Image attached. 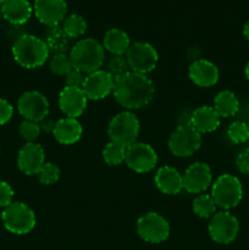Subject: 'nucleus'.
<instances>
[{
    "label": "nucleus",
    "mask_w": 249,
    "mask_h": 250,
    "mask_svg": "<svg viewBox=\"0 0 249 250\" xmlns=\"http://www.w3.org/2000/svg\"><path fill=\"white\" fill-rule=\"evenodd\" d=\"M19 132L21 138L24 139L27 143H34V141L38 138L42 131L38 122L27 121V120H24V121L20 125Z\"/></svg>",
    "instance_id": "nucleus-33"
},
{
    "label": "nucleus",
    "mask_w": 249,
    "mask_h": 250,
    "mask_svg": "<svg viewBox=\"0 0 249 250\" xmlns=\"http://www.w3.org/2000/svg\"><path fill=\"white\" fill-rule=\"evenodd\" d=\"M82 125L77 119H71V117H63L56 121L53 131V136L56 142L63 146L77 143L82 137Z\"/></svg>",
    "instance_id": "nucleus-20"
},
{
    "label": "nucleus",
    "mask_w": 249,
    "mask_h": 250,
    "mask_svg": "<svg viewBox=\"0 0 249 250\" xmlns=\"http://www.w3.org/2000/svg\"><path fill=\"white\" fill-rule=\"evenodd\" d=\"M236 166L243 175H249V148L244 149L237 155Z\"/></svg>",
    "instance_id": "nucleus-37"
},
{
    "label": "nucleus",
    "mask_w": 249,
    "mask_h": 250,
    "mask_svg": "<svg viewBox=\"0 0 249 250\" xmlns=\"http://www.w3.org/2000/svg\"><path fill=\"white\" fill-rule=\"evenodd\" d=\"M221 117L212 106H199L190 114V126L200 134L210 133L219 128Z\"/></svg>",
    "instance_id": "nucleus-19"
},
{
    "label": "nucleus",
    "mask_w": 249,
    "mask_h": 250,
    "mask_svg": "<svg viewBox=\"0 0 249 250\" xmlns=\"http://www.w3.org/2000/svg\"><path fill=\"white\" fill-rule=\"evenodd\" d=\"M212 181L211 170L205 163H194L187 167L183 175V189L190 194H200L210 187Z\"/></svg>",
    "instance_id": "nucleus-15"
},
{
    "label": "nucleus",
    "mask_w": 249,
    "mask_h": 250,
    "mask_svg": "<svg viewBox=\"0 0 249 250\" xmlns=\"http://www.w3.org/2000/svg\"><path fill=\"white\" fill-rule=\"evenodd\" d=\"M210 238L219 244H229L237 238L239 232V222L231 212L219 211L210 219L208 226Z\"/></svg>",
    "instance_id": "nucleus-10"
},
{
    "label": "nucleus",
    "mask_w": 249,
    "mask_h": 250,
    "mask_svg": "<svg viewBox=\"0 0 249 250\" xmlns=\"http://www.w3.org/2000/svg\"><path fill=\"white\" fill-rule=\"evenodd\" d=\"M124 56L128 62L129 70L142 75L151 72L159 61L156 49L145 42H136L131 44Z\"/></svg>",
    "instance_id": "nucleus-8"
},
{
    "label": "nucleus",
    "mask_w": 249,
    "mask_h": 250,
    "mask_svg": "<svg viewBox=\"0 0 249 250\" xmlns=\"http://www.w3.org/2000/svg\"><path fill=\"white\" fill-rule=\"evenodd\" d=\"M190 81L198 87H212L219 81V68L211 61L205 59H197L188 68Z\"/></svg>",
    "instance_id": "nucleus-18"
},
{
    "label": "nucleus",
    "mask_w": 249,
    "mask_h": 250,
    "mask_svg": "<svg viewBox=\"0 0 249 250\" xmlns=\"http://www.w3.org/2000/svg\"><path fill=\"white\" fill-rule=\"evenodd\" d=\"M49 67H50V71L54 75L65 77L72 70L73 66L68 54H55V55L51 56Z\"/></svg>",
    "instance_id": "nucleus-30"
},
{
    "label": "nucleus",
    "mask_w": 249,
    "mask_h": 250,
    "mask_svg": "<svg viewBox=\"0 0 249 250\" xmlns=\"http://www.w3.org/2000/svg\"><path fill=\"white\" fill-rule=\"evenodd\" d=\"M137 233L148 243H163L170 236V225L167 220L158 212H148L137 221Z\"/></svg>",
    "instance_id": "nucleus-9"
},
{
    "label": "nucleus",
    "mask_w": 249,
    "mask_h": 250,
    "mask_svg": "<svg viewBox=\"0 0 249 250\" xmlns=\"http://www.w3.org/2000/svg\"><path fill=\"white\" fill-rule=\"evenodd\" d=\"M106 71L116 80L124 73L129 72V66L124 55H112L107 61Z\"/></svg>",
    "instance_id": "nucleus-32"
},
{
    "label": "nucleus",
    "mask_w": 249,
    "mask_h": 250,
    "mask_svg": "<svg viewBox=\"0 0 249 250\" xmlns=\"http://www.w3.org/2000/svg\"><path fill=\"white\" fill-rule=\"evenodd\" d=\"M88 98L82 88L65 87L59 94V107L66 117L77 119L84 112Z\"/></svg>",
    "instance_id": "nucleus-16"
},
{
    "label": "nucleus",
    "mask_w": 249,
    "mask_h": 250,
    "mask_svg": "<svg viewBox=\"0 0 249 250\" xmlns=\"http://www.w3.org/2000/svg\"><path fill=\"white\" fill-rule=\"evenodd\" d=\"M39 126H41L42 132H45V133H50L51 132V133H53L54 127H55V122L51 119H49V117H45V119L42 120V121L39 122Z\"/></svg>",
    "instance_id": "nucleus-38"
},
{
    "label": "nucleus",
    "mask_w": 249,
    "mask_h": 250,
    "mask_svg": "<svg viewBox=\"0 0 249 250\" xmlns=\"http://www.w3.org/2000/svg\"><path fill=\"white\" fill-rule=\"evenodd\" d=\"M154 94V83L146 75L129 71L115 80L112 95L117 104L128 111L145 107L150 104Z\"/></svg>",
    "instance_id": "nucleus-1"
},
{
    "label": "nucleus",
    "mask_w": 249,
    "mask_h": 250,
    "mask_svg": "<svg viewBox=\"0 0 249 250\" xmlns=\"http://www.w3.org/2000/svg\"><path fill=\"white\" fill-rule=\"evenodd\" d=\"M17 110L27 121L41 122L49 115V102L44 94L37 90L24 92L17 100Z\"/></svg>",
    "instance_id": "nucleus-12"
},
{
    "label": "nucleus",
    "mask_w": 249,
    "mask_h": 250,
    "mask_svg": "<svg viewBox=\"0 0 249 250\" xmlns=\"http://www.w3.org/2000/svg\"><path fill=\"white\" fill-rule=\"evenodd\" d=\"M227 137L234 144H243L249 141V125L243 121H234L227 128Z\"/></svg>",
    "instance_id": "nucleus-29"
},
{
    "label": "nucleus",
    "mask_w": 249,
    "mask_h": 250,
    "mask_svg": "<svg viewBox=\"0 0 249 250\" xmlns=\"http://www.w3.org/2000/svg\"><path fill=\"white\" fill-rule=\"evenodd\" d=\"M155 185L161 193L176 195L183 189V176L171 166H164L155 173Z\"/></svg>",
    "instance_id": "nucleus-22"
},
{
    "label": "nucleus",
    "mask_w": 249,
    "mask_h": 250,
    "mask_svg": "<svg viewBox=\"0 0 249 250\" xmlns=\"http://www.w3.org/2000/svg\"><path fill=\"white\" fill-rule=\"evenodd\" d=\"M216 204L211 195L200 194L193 200V211L202 219H211L216 214Z\"/></svg>",
    "instance_id": "nucleus-28"
},
{
    "label": "nucleus",
    "mask_w": 249,
    "mask_h": 250,
    "mask_svg": "<svg viewBox=\"0 0 249 250\" xmlns=\"http://www.w3.org/2000/svg\"><path fill=\"white\" fill-rule=\"evenodd\" d=\"M5 229L14 234H27L36 226V214L27 204L16 202L5 208L1 214Z\"/></svg>",
    "instance_id": "nucleus-6"
},
{
    "label": "nucleus",
    "mask_w": 249,
    "mask_h": 250,
    "mask_svg": "<svg viewBox=\"0 0 249 250\" xmlns=\"http://www.w3.org/2000/svg\"><path fill=\"white\" fill-rule=\"evenodd\" d=\"M103 46L112 55H124L131 46L128 34L120 28H111L105 33Z\"/></svg>",
    "instance_id": "nucleus-23"
},
{
    "label": "nucleus",
    "mask_w": 249,
    "mask_h": 250,
    "mask_svg": "<svg viewBox=\"0 0 249 250\" xmlns=\"http://www.w3.org/2000/svg\"><path fill=\"white\" fill-rule=\"evenodd\" d=\"M124 163L137 173L150 172L158 164V154L149 144L136 142L127 146Z\"/></svg>",
    "instance_id": "nucleus-11"
},
{
    "label": "nucleus",
    "mask_w": 249,
    "mask_h": 250,
    "mask_svg": "<svg viewBox=\"0 0 249 250\" xmlns=\"http://www.w3.org/2000/svg\"><path fill=\"white\" fill-rule=\"evenodd\" d=\"M70 41L71 39L66 36L62 27L60 26L49 27L45 33V38H44L49 51L53 53L54 55L55 54H67V51L72 48L70 45Z\"/></svg>",
    "instance_id": "nucleus-24"
},
{
    "label": "nucleus",
    "mask_w": 249,
    "mask_h": 250,
    "mask_svg": "<svg viewBox=\"0 0 249 250\" xmlns=\"http://www.w3.org/2000/svg\"><path fill=\"white\" fill-rule=\"evenodd\" d=\"M114 87L115 78L106 70H98L85 76L82 90L89 100H102L112 94Z\"/></svg>",
    "instance_id": "nucleus-13"
},
{
    "label": "nucleus",
    "mask_w": 249,
    "mask_h": 250,
    "mask_svg": "<svg viewBox=\"0 0 249 250\" xmlns=\"http://www.w3.org/2000/svg\"><path fill=\"white\" fill-rule=\"evenodd\" d=\"M168 149L177 158L193 155L202 146V134L190 125H178L168 138Z\"/></svg>",
    "instance_id": "nucleus-7"
},
{
    "label": "nucleus",
    "mask_w": 249,
    "mask_h": 250,
    "mask_svg": "<svg viewBox=\"0 0 249 250\" xmlns=\"http://www.w3.org/2000/svg\"><path fill=\"white\" fill-rule=\"evenodd\" d=\"M2 17L14 26H22L31 19L33 7L28 0H5L1 4Z\"/></svg>",
    "instance_id": "nucleus-21"
},
{
    "label": "nucleus",
    "mask_w": 249,
    "mask_h": 250,
    "mask_svg": "<svg viewBox=\"0 0 249 250\" xmlns=\"http://www.w3.org/2000/svg\"><path fill=\"white\" fill-rule=\"evenodd\" d=\"M84 73H82L81 71L72 68L67 75L65 76V83L66 87H77L82 88L83 82H84Z\"/></svg>",
    "instance_id": "nucleus-35"
},
{
    "label": "nucleus",
    "mask_w": 249,
    "mask_h": 250,
    "mask_svg": "<svg viewBox=\"0 0 249 250\" xmlns=\"http://www.w3.org/2000/svg\"><path fill=\"white\" fill-rule=\"evenodd\" d=\"M4 1H5V0H0V5H1Z\"/></svg>",
    "instance_id": "nucleus-42"
},
{
    "label": "nucleus",
    "mask_w": 249,
    "mask_h": 250,
    "mask_svg": "<svg viewBox=\"0 0 249 250\" xmlns=\"http://www.w3.org/2000/svg\"><path fill=\"white\" fill-rule=\"evenodd\" d=\"M62 29L70 39L80 38L87 31V21L81 15L72 14L62 21Z\"/></svg>",
    "instance_id": "nucleus-26"
},
{
    "label": "nucleus",
    "mask_w": 249,
    "mask_h": 250,
    "mask_svg": "<svg viewBox=\"0 0 249 250\" xmlns=\"http://www.w3.org/2000/svg\"><path fill=\"white\" fill-rule=\"evenodd\" d=\"M141 131V122L132 111H122L115 115L107 126L110 141L122 144L127 148L136 143Z\"/></svg>",
    "instance_id": "nucleus-5"
},
{
    "label": "nucleus",
    "mask_w": 249,
    "mask_h": 250,
    "mask_svg": "<svg viewBox=\"0 0 249 250\" xmlns=\"http://www.w3.org/2000/svg\"><path fill=\"white\" fill-rule=\"evenodd\" d=\"M12 55L15 61L21 67L32 70L43 66L49 59L50 51L44 39L24 33L15 39L12 45Z\"/></svg>",
    "instance_id": "nucleus-2"
},
{
    "label": "nucleus",
    "mask_w": 249,
    "mask_h": 250,
    "mask_svg": "<svg viewBox=\"0 0 249 250\" xmlns=\"http://www.w3.org/2000/svg\"><path fill=\"white\" fill-rule=\"evenodd\" d=\"M14 115V107L7 100L0 98V126L7 124Z\"/></svg>",
    "instance_id": "nucleus-36"
},
{
    "label": "nucleus",
    "mask_w": 249,
    "mask_h": 250,
    "mask_svg": "<svg viewBox=\"0 0 249 250\" xmlns=\"http://www.w3.org/2000/svg\"><path fill=\"white\" fill-rule=\"evenodd\" d=\"M211 198L217 208L229 210L236 208L243 198V187L236 176L225 173L216 178L211 188Z\"/></svg>",
    "instance_id": "nucleus-4"
},
{
    "label": "nucleus",
    "mask_w": 249,
    "mask_h": 250,
    "mask_svg": "<svg viewBox=\"0 0 249 250\" xmlns=\"http://www.w3.org/2000/svg\"><path fill=\"white\" fill-rule=\"evenodd\" d=\"M244 73H246V77H247V80L249 81V62L247 63V66H246V70H244Z\"/></svg>",
    "instance_id": "nucleus-40"
},
{
    "label": "nucleus",
    "mask_w": 249,
    "mask_h": 250,
    "mask_svg": "<svg viewBox=\"0 0 249 250\" xmlns=\"http://www.w3.org/2000/svg\"><path fill=\"white\" fill-rule=\"evenodd\" d=\"M14 199V189L5 181H0V208H7L12 204Z\"/></svg>",
    "instance_id": "nucleus-34"
},
{
    "label": "nucleus",
    "mask_w": 249,
    "mask_h": 250,
    "mask_svg": "<svg viewBox=\"0 0 249 250\" xmlns=\"http://www.w3.org/2000/svg\"><path fill=\"white\" fill-rule=\"evenodd\" d=\"M60 167L58 165L53 163H45L43 167L39 170V172L37 173V176H38V180L42 185L51 186L58 182L59 178H60Z\"/></svg>",
    "instance_id": "nucleus-31"
},
{
    "label": "nucleus",
    "mask_w": 249,
    "mask_h": 250,
    "mask_svg": "<svg viewBox=\"0 0 249 250\" xmlns=\"http://www.w3.org/2000/svg\"><path fill=\"white\" fill-rule=\"evenodd\" d=\"M73 68L82 73H92L100 70L105 61V49L103 44L93 38L78 41L68 54Z\"/></svg>",
    "instance_id": "nucleus-3"
},
{
    "label": "nucleus",
    "mask_w": 249,
    "mask_h": 250,
    "mask_svg": "<svg viewBox=\"0 0 249 250\" xmlns=\"http://www.w3.org/2000/svg\"><path fill=\"white\" fill-rule=\"evenodd\" d=\"M126 146L110 141L103 149V159L109 166H119L126 159Z\"/></svg>",
    "instance_id": "nucleus-27"
},
{
    "label": "nucleus",
    "mask_w": 249,
    "mask_h": 250,
    "mask_svg": "<svg viewBox=\"0 0 249 250\" xmlns=\"http://www.w3.org/2000/svg\"><path fill=\"white\" fill-rule=\"evenodd\" d=\"M33 12L44 26L55 27L65 20L67 2L66 0H34Z\"/></svg>",
    "instance_id": "nucleus-14"
},
{
    "label": "nucleus",
    "mask_w": 249,
    "mask_h": 250,
    "mask_svg": "<svg viewBox=\"0 0 249 250\" xmlns=\"http://www.w3.org/2000/svg\"><path fill=\"white\" fill-rule=\"evenodd\" d=\"M2 17V11H1V5H0V19Z\"/></svg>",
    "instance_id": "nucleus-41"
},
{
    "label": "nucleus",
    "mask_w": 249,
    "mask_h": 250,
    "mask_svg": "<svg viewBox=\"0 0 249 250\" xmlns=\"http://www.w3.org/2000/svg\"><path fill=\"white\" fill-rule=\"evenodd\" d=\"M243 36L246 37L247 41H249V21L243 27Z\"/></svg>",
    "instance_id": "nucleus-39"
},
{
    "label": "nucleus",
    "mask_w": 249,
    "mask_h": 250,
    "mask_svg": "<svg viewBox=\"0 0 249 250\" xmlns=\"http://www.w3.org/2000/svg\"><path fill=\"white\" fill-rule=\"evenodd\" d=\"M214 107L220 117H231L238 112L239 100L233 92L222 90L217 93L214 99Z\"/></svg>",
    "instance_id": "nucleus-25"
},
{
    "label": "nucleus",
    "mask_w": 249,
    "mask_h": 250,
    "mask_svg": "<svg viewBox=\"0 0 249 250\" xmlns=\"http://www.w3.org/2000/svg\"><path fill=\"white\" fill-rule=\"evenodd\" d=\"M45 164V153L37 143H26L19 151L17 165L24 175L33 176L39 172Z\"/></svg>",
    "instance_id": "nucleus-17"
}]
</instances>
